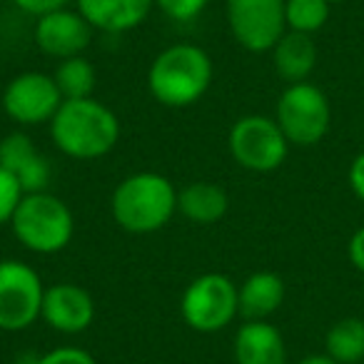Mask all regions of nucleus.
I'll return each instance as SVG.
<instances>
[{
	"instance_id": "11",
	"label": "nucleus",
	"mask_w": 364,
	"mask_h": 364,
	"mask_svg": "<svg viewBox=\"0 0 364 364\" xmlns=\"http://www.w3.org/2000/svg\"><path fill=\"white\" fill-rule=\"evenodd\" d=\"M92 41V26L70 8L46 13L36 23V46L55 60L82 55Z\"/></svg>"
},
{
	"instance_id": "8",
	"label": "nucleus",
	"mask_w": 364,
	"mask_h": 364,
	"mask_svg": "<svg viewBox=\"0 0 364 364\" xmlns=\"http://www.w3.org/2000/svg\"><path fill=\"white\" fill-rule=\"evenodd\" d=\"M46 287L31 264L0 259V329L23 332L33 327L43 312Z\"/></svg>"
},
{
	"instance_id": "30",
	"label": "nucleus",
	"mask_w": 364,
	"mask_h": 364,
	"mask_svg": "<svg viewBox=\"0 0 364 364\" xmlns=\"http://www.w3.org/2000/svg\"><path fill=\"white\" fill-rule=\"evenodd\" d=\"M362 364H364V362H362Z\"/></svg>"
},
{
	"instance_id": "21",
	"label": "nucleus",
	"mask_w": 364,
	"mask_h": 364,
	"mask_svg": "<svg viewBox=\"0 0 364 364\" xmlns=\"http://www.w3.org/2000/svg\"><path fill=\"white\" fill-rule=\"evenodd\" d=\"M329 13H332L329 0H287L284 3L287 31L304 33V36H314L317 31H322L329 21Z\"/></svg>"
},
{
	"instance_id": "18",
	"label": "nucleus",
	"mask_w": 364,
	"mask_h": 364,
	"mask_svg": "<svg viewBox=\"0 0 364 364\" xmlns=\"http://www.w3.org/2000/svg\"><path fill=\"white\" fill-rule=\"evenodd\" d=\"M228 193L215 182H190L177 193V210L195 225H215L228 215Z\"/></svg>"
},
{
	"instance_id": "12",
	"label": "nucleus",
	"mask_w": 364,
	"mask_h": 364,
	"mask_svg": "<svg viewBox=\"0 0 364 364\" xmlns=\"http://www.w3.org/2000/svg\"><path fill=\"white\" fill-rule=\"evenodd\" d=\"M41 319L60 334H80L95 319V302L87 289L73 282H58L46 287Z\"/></svg>"
},
{
	"instance_id": "9",
	"label": "nucleus",
	"mask_w": 364,
	"mask_h": 364,
	"mask_svg": "<svg viewBox=\"0 0 364 364\" xmlns=\"http://www.w3.org/2000/svg\"><path fill=\"white\" fill-rule=\"evenodd\" d=\"M284 3L287 0H225L232 38L250 53H269L287 33Z\"/></svg>"
},
{
	"instance_id": "19",
	"label": "nucleus",
	"mask_w": 364,
	"mask_h": 364,
	"mask_svg": "<svg viewBox=\"0 0 364 364\" xmlns=\"http://www.w3.org/2000/svg\"><path fill=\"white\" fill-rule=\"evenodd\" d=\"M324 354L339 364L364 362V319L344 317L329 327L324 337Z\"/></svg>"
},
{
	"instance_id": "1",
	"label": "nucleus",
	"mask_w": 364,
	"mask_h": 364,
	"mask_svg": "<svg viewBox=\"0 0 364 364\" xmlns=\"http://www.w3.org/2000/svg\"><path fill=\"white\" fill-rule=\"evenodd\" d=\"M50 137L63 155L73 160H97L115 150L120 140L117 115L95 97L63 100L50 122Z\"/></svg>"
},
{
	"instance_id": "4",
	"label": "nucleus",
	"mask_w": 364,
	"mask_h": 364,
	"mask_svg": "<svg viewBox=\"0 0 364 364\" xmlns=\"http://www.w3.org/2000/svg\"><path fill=\"white\" fill-rule=\"evenodd\" d=\"M11 228L26 250L36 255H55L70 245L75 235V218L60 198L43 190L23 195L13 213Z\"/></svg>"
},
{
	"instance_id": "5",
	"label": "nucleus",
	"mask_w": 364,
	"mask_h": 364,
	"mask_svg": "<svg viewBox=\"0 0 364 364\" xmlns=\"http://www.w3.org/2000/svg\"><path fill=\"white\" fill-rule=\"evenodd\" d=\"M180 314L190 329L203 334L230 327L240 314L237 284L220 272L200 274L182 292Z\"/></svg>"
},
{
	"instance_id": "26",
	"label": "nucleus",
	"mask_w": 364,
	"mask_h": 364,
	"mask_svg": "<svg viewBox=\"0 0 364 364\" xmlns=\"http://www.w3.org/2000/svg\"><path fill=\"white\" fill-rule=\"evenodd\" d=\"M347 180H349V188H352V193L364 203V150L352 160L349 172H347Z\"/></svg>"
},
{
	"instance_id": "20",
	"label": "nucleus",
	"mask_w": 364,
	"mask_h": 364,
	"mask_svg": "<svg viewBox=\"0 0 364 364\" xmlns=\"http://www.w3.org/2000/svg\"><path fill=\"white\" fill-rule=\"evenodd\" d=\"M53 80H55L63 100H82V97H92L97 73L85 55H75L58 63Z\"/></svg>"
},
{
	"instance_id": "13",
	"label": "nucleus",
	"mask_w": 364,
	"mask_h": 364,
	"mask_svg": "<svg viewBox=\"0 0 364 364\" xmlns=\"http://www.w3.org/2000/svg\"><path fill=\"white\" fill-rule=\"evenodd\" d=\"M0 167H6L23 193H43L50 182V162L31 135L16 130L0 140Z\"/></svg>"
},
{
	"instance_id": "25",
	"label": "nucleus",
	"mask_w": 364,
	"mask_h": 364,
	"mask_svg": "<svg viewBox=\"0 0 364 364\" xmlns=\"http://www.w3.org/2000/svg\"><path fill=\"white\" fill-rule=\"evenodd\" d=\"M70 3L73 0H13V6L36 18L46 16V13H53V11H60V8H68Z\"/></svg>"
},
{
	"instance_id": "28",
	"label": "nucleus",
	"mask_w": 364,
	"mask_h": 364,
	"mask_svg": "<svg viewBox=\"0 0 364 364\" xmlns=\"http://www.w3.org/2000/svg\"><path fill=\"white\" fill-rule=\"evenodd\" d=\"M297 364H339V362H334L329 354H309V357H302Z\"/></svg>"
},
{
	"instance_id": "17",
	"label": "nucleus",
	"mask_w": 364,
	"mask_h": 364,
	"mask_svg": "<svg viewBox=\"0 0 364 364\" xmlns=\"http://www.w3.org/2000/svg\"><path fill=\"white\" fill-rule=\"evenodd\" d=\"M237 299L245 319H267L282 307L284 282L277 272H255L237 287Z\"/></svg>"
},
{
	"instance_id": "2",
	"label": "nucleus",
	"mask_w": 364,
	"mask_h": 364,
	"mask_svg": "<svg viewBox=\"0 0 364 364\" xmlns=\"http://www.w3.org/2000/svg\"><path fill=\"white\" fill-rule=\"evenodd\" d=\"M213 58L193 43H177L160 53L147 70V90L165 107H190L210 90Z\"/></svg>"
},
{
	"instance_id": "27",
	"label": "nucleus",
	"mask_w": 364,
	"mask_h": 364,
	"mask_svg": "<svg viewBox=\"0 0 364 364\" xmlns=\"http://www.w3.org/2000/svg\"><path fill=\"white\" fill-rule=\"evenodd\" d=\"M349 259L364 274V228H359L349 240Z\"/></svg>"
},
{
	"instance_id": "14",
	"label": "nucleus",
	"mask_w": 364,
	"mask_h": 364,
	"mask_svg": "<svg viewBox=\"0 0 364 364\" xmlns=\"http://www.w3.org/2000/svg\"><path fill=\"white\" fill-rule=\"evenodd\" d=\"M77 13L100 33H130L147 21L155 0H73Z\"/></svg>"
},
{
	"instance_id": "6",
	"label": "nucleus",
	"mask_w": 364,
	"mask_h": 364,
	"mask_svg": "<svg viewBox=\"0 0 364 364\" xmlns=\"http://www.w3.org/2000/svg\"><path fill=\"white\" fill-rule=\"evenodd\" d=\"M279 130L284 132L289 145L312 147L324 140L332 125L329 100L312 82H292L282 90L274 110Z\"/></svg>"
},
{
	"instance_id": "7",
	"label": "nucleus",
	"mask_w": 364,
	"mask_h": 364,
	"mask_svg": "<svg viewBox=\"0 0 364 364\" xmlns=\"http://www.w3.org/2000/svg\"><path fill=\"white\" fill-rule=\"evenodd\" d=\"M228 147L232 160L250 172H272L287 160L289 142L277 120L267 115H245L230 127Z\"/></svg>"
},
{
	"instance_id": "3",
	"label": "nucleus",
	"mask_w": 364,
	"mask_h": 364,
	"mask_svg": "<svg viewBox=\"0 0 364 364\" xmlns=\"http://www.w3.org/2000/svg\"><path fill=\"white\" fill-rule=\"evenodd\" d=\"M110 213L125 232H157L177 213V190L160 172H132L112 193Z\"/></svg>"
},
{
	"instance_id": "29",
	"label": "nucleus",
	"mask_w": 364,
	"mask_h": 364,
	"mask_svg": "<svg viewBox=\"0 0 364 364\" xmlns=\"http://www.w3.org/2000/svg\"><path fill=\"white\" fill-rule=\"evenodd\" d=\"M329 3H342V0H329Z\"/></svg>"
},
{
	"instance_id": "23",
	"label": "nucleus",
	"mask_w": 364,
	"mask_h": 364,
	"mask_svg": "<svg viewBox=\"0 0 364 364\" xmlns=\"http://www.w3.org/2000/svg\"><path fill=\"white\" fill-rule=\"evenodd\" d=\"M23 188L13 180V175L0 167V225H11L13 213H16L18 203L23 200Z\"/></svg>"
},
{
	"instance_id": "16",
	"label": "nucleus",
	"mask_w": 364,
	"mask_h": 364,
	"mask_svg": "<svg viewBox=\"0 0 364 364\" xmlns=\"http://www.w3.org/2000/svg\"><path fill=\"white\" fill-rule=\"evenodd\" d=\"M269 53H272L277 75L289 85L307 82V77L317 68V46H314L312 36H304V33L287 31Z\"/></svg>"
},
{
	"instance_id": "15",
	"label": "nucleus",
	"mask_w": 364,
	"mask_h": 364,
	"mask_svg": "<svg viewBox=\"0 0 364 364\" xmlns=\"http://www.w3.org/2000/svg\"><path fill=\"white\" fill-rule=\"evenodd\" d=\"M235 364H287V344L267 319H247L235 334Z\"/></svg>"
},
{
	"instance_id": "10",
	"label": "nucleus",
	"mask_w": 364,
	"mask_h": 364,
	"mask_svg": "<svg viewBox=\"0 0 364 364\" xmlns=\"http://www.w3.org/2000/svg\"><path fill=\"white\" fill-rule=\"evenodd\" d=\"M60 105V90L53 75H46V73H21L3 90V110L13 122L23 127L50 122Z\"/></svg>"
},
{
	"instance_id": "24",
	"label": "nucleus",
	"mask_w": 364,
	"mask_h": 364,
	"mask_svg": "<svg viewBox=\"0 0 364 364\" xmlns=\"http://www.w3.org/2000/svg\"><path fill=\"white\" fill-rule=\"evenodd\" d=\"M36 364H97L87 349L80 347H55L46 352Z\"/></svg>"
},
{
	"instance_id": "22",
	"label": "nucleus",
	"mask_w": 364,
	"mask_h": 364,
	"mask_svg": "<svg viewBox=\"0 0 364 364\" xmlns=\"http://www.w3.org/2000/svg\"><path fill=\"white\" fill-rule=\"evenodd\" d=\"M155 6L175 23H188L208 11L210 0H155Z\"/></svg>"
}]
</instances>
